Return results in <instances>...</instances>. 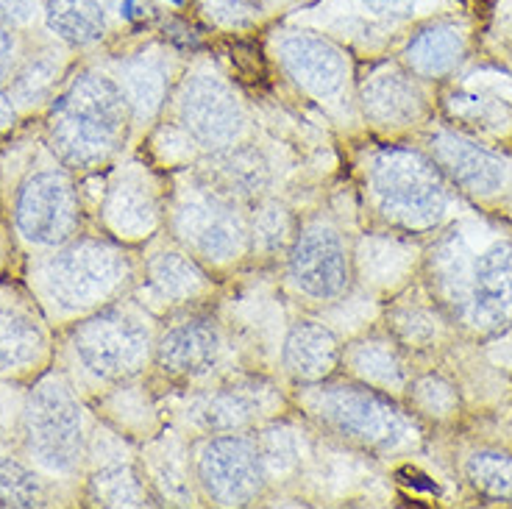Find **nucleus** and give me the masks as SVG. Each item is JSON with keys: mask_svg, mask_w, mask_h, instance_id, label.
<instances>
[{"mask_svg": "<svg viewBox=\"0 0 512 509\" xmlns=\"http://www.w3.org/2000/svg\"><path fill=\"white\" fill-rule=\"evenodd\" d=\"M26 401V384H14L0 379V451L17 446V429Z\"/></svg>", "mask_w": 512, "mask_h": 509, "instance_id": "37", "label": "nucleus"}, {"mask_svg": "<svg viewBox=\"0 0 512 509\" xmlns=\"http://www.w3.org/2000/svg\"><path fill=\"white\" fill-rule=\"evenodd\" d=\"M343 334L318 315H298L284 326L276 351L279 373L287 387L320 384L340 373Z\"/></svg>", "mask_w": 512, "mask_h": 509, "instance_id": "25", "label": "nucleus"}, {"mask_svg": "<svg viewBox=\"0 0 512 509\" xmlns=\"http://www.w3.org/2000/svg\"><path fill=\"white\" fill-rule=\"evenodd\" d=\"M301 215H295L293 206L282 201L276 192L256 201L248 209V226H251V265L273 268L282 265L284 254L298 229Z\"/></svg>", "mask_w": 512, "mask_h": 509, "instance_id": "32", "label": "nucleus"}, {"mask_svg": "<svg viewBox=\"0 0 512 509\" xmlns=\"http://www.w3.org/2000/svg\"><path fill=\"white\" fill-rule=\"evenodd\" d=\"M290 404L318 437L359 457H412L429 434L401 398L354 382L343 373L320 384L290 387Z\"/></svg>", "mask_w": 512, "mask_h": 509, "instance_id": "5", "label": "nucleus"}, {"mask_svg": "<svg viewBox=\"0 0 512 509\" xmlns=\"http://www.w3.org/2000/svg\"><path fill=\"white\" fill-rule=\"evenodd\" d=\"M354 242V279L362 293L384 304L421 276L423 240L390 229L362 231Z\"/></svg>", "mask_w": 512, "mask_h": 509, "instance_id": "22", "label": "nucleus"}, {"mask_svg": "<svg viewBox=\"0 0 512 509\" xmlns=\"http://www.w3.org/2000/svg\"><path fill=\"white\" fill-rule=\"evenodd\" d=\"M20 281L56 331L134 293L137 251L101 231H81L51 251L23 256Z\"/></svg>", "mask_w": 512, "mask_h": 509, "instance_id": "3", "label": "nucleus"}, {"mask_svg": "<svg viewBox=\"0 0 512 509\" xmlns=\"http://www.w3.org/2000/svg\"><path fill=\"white\" fill-rule=\"evenodd\" d=\"M220 281L165 231L137 251V284L134 298L156 318H167L181 309L209 306L218 295Z\"/></svg>", "mask_w": 512, "mask_h": 509, "instance_id": "18", "label": "nucleus"}, {"mask_svg": "<svg viewBox=\"0 0 512 509\" xmlns=\"http://www.w3.org/2000/svg\"><path fill=\"white\" fill-rule=\"evenodd\" d=\"M192 476L201 501L212 507H254L270 493L256 432L195 437Z\"/></svg>", "mask_w": 512, "mask_h": 509, "instance_id": "16", "label": "nucleus"}, {"mask_svg": "<svg viewBox=\"0 0 512 509\" xmlns=\"http://www.w3.org/2000/svg\"><path fill=\"white\" fill-rule=\"evenodd\" d=\"M426 81L412 76L404 64H376L357 78L359 123L379 137H401L432 123L435 103L429 101Z\"/></svg>", "mask_w": 512, "mask_h": 509, "instance_id": "20", "label": "nucleus"}, {"mask_svg": "<svg viewBox=\"0 0 512 509\" xmlns=\"http://www.w3.org/2000/svg\"><path fill=\"white\" fill-rule=\"evenodd\" d=\"M0 223L20 259L87 231L81 179L42 140L39 120L0 142Z\"/></svg>", "mask_w": 512, "mask_h": 509, "instance_id": "2", "label": "nucleus"}, {"mask_svg": "<svg viewBox=\"0 0 512 509\" xmlns=\"http://www.w3.org/2000/svg\"><path fill=\"white\" fill-rule=\"evenodd\" d=\"M42 28L84 56L103 48L115 26L98 0H45Z\"/></svg>", "mask_w": 512, "mask_h": 509, "instance_id": "30", "label": "nucleus"}, {"mask_svg": "<svg viewBox=\"0 0 512 509\" xmlns=\"http://www.w3.org/2000/svg\"><path fill=\"white\" fill-rule=\"evenodd\" d=\"M48 142L78 179H90L128 156L137 142L126 92L98 62H81L39 117Z\"/></svg>", "mask_w": 512, "mask_h": 509, "instance_id": "4", "label": "nucleus"}, {"mask_svg": "<svg viewBox=\"0 0 512 509\" xmlns=\"http://www.w3.org/2000/svg\"><path fill=\"white\" fill-rule=\"evenodd\" d=\"M201 9L212 23L223 28H248L254 26L262 14L259 0H201Z\"/></svg>", "mask_w": 512, "mask_h": 509, "instance_id": "36", "label": "nucleus"}, {"mask_svg": "<svg viewBox=\"0 0 512 509\" xmlns=\"http://www.w3.org/2000/svg\"><path fill=\"white\" fill-rule=\"evenodd\" d=\"M276 59L284 76L320 106L326 117H332V123H359L357 76L348 53L332 39L309 31H290L276 42Z\"/></svg>", "mask_w": 512, "mask_h": 509, "instance_id": "15", "label": "nucleus"}, {"mask_svg": "<svg viewBox=\"0 0 512 509\" xmlns=\"http://www.w3.org/2000/svg\"><path fill=\"white\" fill-rule=\"evenodd\" d=\"M404 404L426 429H446L462 418L465 398H462L460 384L443 370L418 368L407 384Z\"/></svg>", "mask_w": 512, "mask_h": 509, "instance_id": "33", "label": "nucleus"}, {"mask_svg": "<svg viewBox=\"0 0 512 509\" xmlns=\"http://www.w3.org/2000/svg\"><path fill=\"white\" fill-rule=\"evenodd\" d=\"M510 39H512V28H510Z\"/></svg>", "mask_w": 512, "mask_h": 509, "instance_id": "44", "label": "nucleus"}, {"mask_svg": "<svg viewBox=\"0 0 512 509\" xmlns=\"http://www.w3.org/2000/svg\"><path fill=\"white\" fill-rule=\"evenodd\" d=\"M418 0H359V6L376 20H404L415 12Z\"/></svg>", "mask_w": 512, "mask_h": 509, "instance_id": "41", "label": "nucleus"}, {"mask_svg": "<svg viewBox=\"0 0 512 509\" xmlns=\"http://www.w3.org/2000/svg\"><path fill=\"white\" fill-rule=\"evenodd\" d=\"M78 64L81 62L73 48H67L45 28H37L23 34L20 59L6 81V90L26 120H39Z\"/></svg>", "mask_w": 512, "mask_h": 509, "instance_id": "23", "label": "nucleus"}, {"mask_svg": "<svg viewBox=\"0 0 512 509\" xmlns=\"http://www.w3.org/2000/svg\"><path fill=\"white\" fill-rule=\"evenodd\" d=\"M20 48H23V34H14L12 28L0 26V87H6L12 76L14 64L20 59Z\"/></svg>", "mask_w": 512, "mask_h": 509, "instance_id": "40", "label": "nucleus"}, {"mask_svg": "<svg viewBox=\"0 0 512 509\" xmlns=\"http://www.w3.org/2000/svg\"><path fill=\"white\" fill-rule=\"evenodd\" d=\"M103 12L109 14L112 26L123 23V26H137L142 20H148V3L145 0H98Z\"/></svg>", "mask_w": 512, "mask_h": 509, "instance_id": "39", "label": "nucleus"}, {"mask_svg": "<svg viewBox=\"0 0 512 509\" xmlns=\"http://www.w3.org/2000/svg\"><path fill=\"white\" fill-rule=\"evenodd\" d=\"M418 145L460 198L474 204H499L512 195V159L507 153L460 128L435 126V120L421 128Z\"/></svg>", "mask_w": 512, "mask_h": 509, "instance_id": "17", "label": "nucleus"}, {"mask_svg": "<svg viewBox=\"0 0 512 509\" xmlns=\"http://www.w3.org/2000/svg\"><path fill=\"white\" fill-rule=\"evenodd\" d=\"M56 504H73V498L14 448L0 451V507L34 509Z\"/></svg>", "mask_w": 512, "mask_h": 509, "instance_id": "34", "label": "nucleus"}, {"mask_svg": "<svg viewBox=\"0 0 512 509\" xmlns=\"http://www.w3.org/2000/svg\"><path fill=\"white\" fill-rule=\"evenodd\" d=\"M423 287L465 340L512 331V231L454 217L423 242Z\"/></svg>", "mask_w": 512, "mask_h": 509, "instance_id": "1", "label": "nucleus"}, {"mask_svg": "<svg viewBox=\"0 0 512 509\" xmlns=\"http://www.w3.org/2000/svg\"><path fill=\"white\" fill-rule=\"evenodd\" d=\"M418 365L407 357V351L384 331V326L362 329L351 334L343 343V362L340 373L359 384H368L373 390L393 395L404 401L407 384Z\"/></svg>", "mask_w": 512, "mask_h": 509, "instance_id": "27", "label": "nucleus"}, {"mask_svg": "<svg viewBox=\"0 0 512 509\" xmlns=\"http://www.w3.org/2000/svg\"><path fill=\"white\" fill-rule=\"evenodd\" d=\"M462 482L485 501H512V448L479 443L462 451Z\"/></svg>", "mask_w": 512, "mask_h": 509, "instance_id": "35", "label": "nucleus"}, {"mask_svg": "<svg viewBox=\"0 0 512 509\" xmlns=\"http://www.w3.org/2000/svg\"><path fill=\"white\" fill-rule=\"evenodd\" d=\"M95 179L101 190L87 209L101 234L140 251L165 231L170 184L154 162L123 156Z\"/></svg>", "mask_w": 512, "mask_h": 509, "instance_id": "14", "label": "nucleus"}, {"mask_svg": "<svg viewBox=\"0 0 512 509\" xmlns=\"http://www.w3.org/2000/svg\"><path fill=\"white\" fill-rule=\"evenodd\" d=\"M173 3H181V0H173Z\"/></svg>", "mask_w": 512, "mask_h": 509, "instance_id": "43", "label": "nucleus"}, {"mask_svg": "<svg viewBox=\"0 0 512 509\" xmlns=\"http://www.w3.org/2000/svg\"><path fill=\"white\" fill-rule=\"evenodd\" d=\"M28 120L23 117V112L17 109V103L12 101V95L6 87H0V142L9 140L14 131L26 126Z\"/></svg>", "mask_w": 512, "mask_h": 509, "instance_id": "42", "label": "nucleus"}, {"mask_svg": "<svg viewBox=\"0 0 512 509\" xmlns=\"http://www.w3.org/2000/svg\"><path fill=\"white\" fill-rule=\"evenodd\" d=\"M468 37L454 23H432L421 28L401 51V64L421 81H443L465 59Z\"/></svg>", "mask_w": 512, "mask_h": 509, "instance_id": "31", "label": "nucleus"}, {"mask_svg": "<svg viewBox=\"0 0 512 509\" xmlns=\"http://www.w3.org/2000/svg\"><path fill=\"white\" fill-rule=\"evenodd\" d=\"M162 120L176 128L198 156L254 137V117L248 103L212 64H195L181 73Z\"/></svg>", "mask_w": 512, "mask_h": 509, "instance_id": "13", "label": "nucleus"}, {"mask_svg": "<svg viewBox=\"0 0 512 509\" xmlns=\"http://www.w3.org/2000/svg\"><path fill=\"white\" fill-rule=\"evenodd\" d=\"M248 209L251 206L198 184L181 167L173 170L167 192L165 234L220 281L251 265Z\"/></svg>", "mask_w": 512, "mask_h": 509, "instance_id": "9", "label": "nucleus"}, {"mask_svg": "<svg viewBox=\"0 0 512 509\" xmlns=\"http://www.w3.org/2000/svg\"><path fill=\"white\" fill-rule=\"evenodd\" d=\"M184 170L198 184L245 206L273 195V187H276L273 159L254 137L237 142L231 148H223V151L204 153Z\"/></svg>", "mask_w": 512, "mask_h": 509, "instance_id": "24", "label": "nucleus"}, {"mask_svg": "<svg viewBox=\"0 0 512 509\" xmlns=\"http://www.w3.org/2000/svg\"><path fill=\"white\" fill-rule=\"evenodd\" d=\"M159 320L134 295L59 331L56 365L87 401L151 373Z\"/></svg>", "mask_w": 512, "mask_h": 509, "instance_id": "6", "label": "nucleus"}, {"mask_svg": "<svg viewBox=\"0 0 512 509\" xmlns=\"http://www.w3.org/2000/svg\"><path fill=\"white\" fill-rule=\"evenodd\" d=\"M365 215L376 229L432 237L454 220L457 192L421 145L384 142L365 151L357 167Z\"/></svg>", "mask_w": 512, "mask_h": 509, "instance_id": "7", "label": "nucleus"}, {"mask_svg": "<svg viewBox=\"0 0 512 509\" xmlns=\"http://www.w3.org/2000/svg\"><path fill=\"white\" fill-rule=\"evenodd\" d=\"M98 64L106 67L120 84V90L126 92L131 115H134V131H137V140H142L162 120L173 87L179 81L167 62V53L142 48V51L126 53V56L120 53L115 59Z\"/></svg>", "mask_w": 512, "mask_h": 509, "instance_id": "26", "label": "nucleus"}, {"mask_svg": "<svg viewBox=\"0 0 512 509\" xmlns=\"http://www.w3.org/2000/svg\"><path fill=\"white\" fill-rule=\"evenodd\" d=\"M56 351L59 331L23 281H0V379L28 387L56 365Z\"/></svg>", "mask_w": 512, "mask_h": 509, "instance_id": "19", "label": "nucleus"}, {"mask_svg": "<svg viewBox=\"0 0 512 509\" xmlns=\"http://www.w3.org/2000/svg\"><path fill=\"white\" fill-rule=\"evenodd\" d=\"M90 404L103 423H109L115 432L123 434L134 446H142L145 440H151L156 432H162V426L167 423L162 393L151 379V373L117 384Z\"/></svg>", "mask_w": 512, "mask_h": 509, "instance_id": "29", "label": "nucleus"}, {"mask_svg": "<svg viewBox=\"0 0 512 509\" xmlns=\"http://www.w3.org/2000/svg\"><path fill=\"white\" fill-rule=\"evenodd\" d=\"M379 323L407 351V357L415 365L440 357L443 351L454 348L457 340H462V334L443 312V306L423 287L421 276L407 290L384 301Z\"/></svg>", "mask_w": 512, "mask_h": 509, "instance_id": "21", "label": "nucleus"}, {"mask_svg": "<svg viewBox=\"0 0 512 509\" xmlns=\"http://www.w3.org/2000/svg\"><path fill=\"white\" fill-rule=\"evenodd\" d=\"M162 404L167 423H173L190 440L209 434L254 432L268 420L293 412L290 387L256 368L237 370L220 382L195 390L162 393Z\"/></svg>", "mask_w": 512, "mask_h": 509, "instance_id": "11", "label": "nucleus"}, {"mask_svg": "<svg viewBox=\"0 0 512 509\" xmlns=\"http://www.w3.org/2000/svg\"><path fill=\"white\" fill-rule=\"evenodd\" d=\"M137 457L159 507H198L201 496L192 476V440L165 423L162 432L137 446Z\"/></svg>", "mask_w": 512, "mask_h": 509, "instance_id": "28", "label": "nucleus"}, {"mask_svg": "<svg viewBox=\"0 0 512 509\" xmlns=\"http://www.w3.org/2000/svg\"><path fill=\"white\" fill-rule=\"evenodd\" d=\"M248 368L237 334L215 309L195 306L159 320L151 379L162 393L206 387Z\"/></svg>", "mask_w": 512, "mask_h": 509, "instance_id": "10", "label": "nucleus"}, {"mask_svg": "<svg viewBox=\"0 0 512 509\" xmlns=\"http://www.w3.org/2000/svg\"><path fill=\"white\" fill-rule=\"evenodd\" d=\"M45 0H0V26L14 34H31L42 28Z\"/></svg>", "mask_w": 512, "mask_h": 509, "instance_id": "38", "label": "nucleus"}, {"mask_svg": "<svg viewBox=\"0 0 512 509\" xmlns=\"http://www.w3.org/2000/svg\"><path fill=\"white\" fill-rule=\"evenodd\" d=\"M95 409L78 393L59 365L26 387L17 446L14 451L59 484L73 504L81 501V482L87 473Z\"/></svg>", "mask_w": 512, "mask_h": 509, "instance_id": "8", "label": "nucleus"}, {"mask_svg": "<svg viewBox=\"0 0 512 509\" xmlns=\"http://www.w3.org/2000/svg\"><path fill=\"white\" fill-rule=\"evenodd\" d=\"M279 268L284 290L307 309L326 312L357 287L351 234L326 209L309 212L298 220L295 237Z\"/></svg>", "mask_w": 512, "mask_h": 509, "instance_id": "12", "label": "nucleus"}]
</instances>
